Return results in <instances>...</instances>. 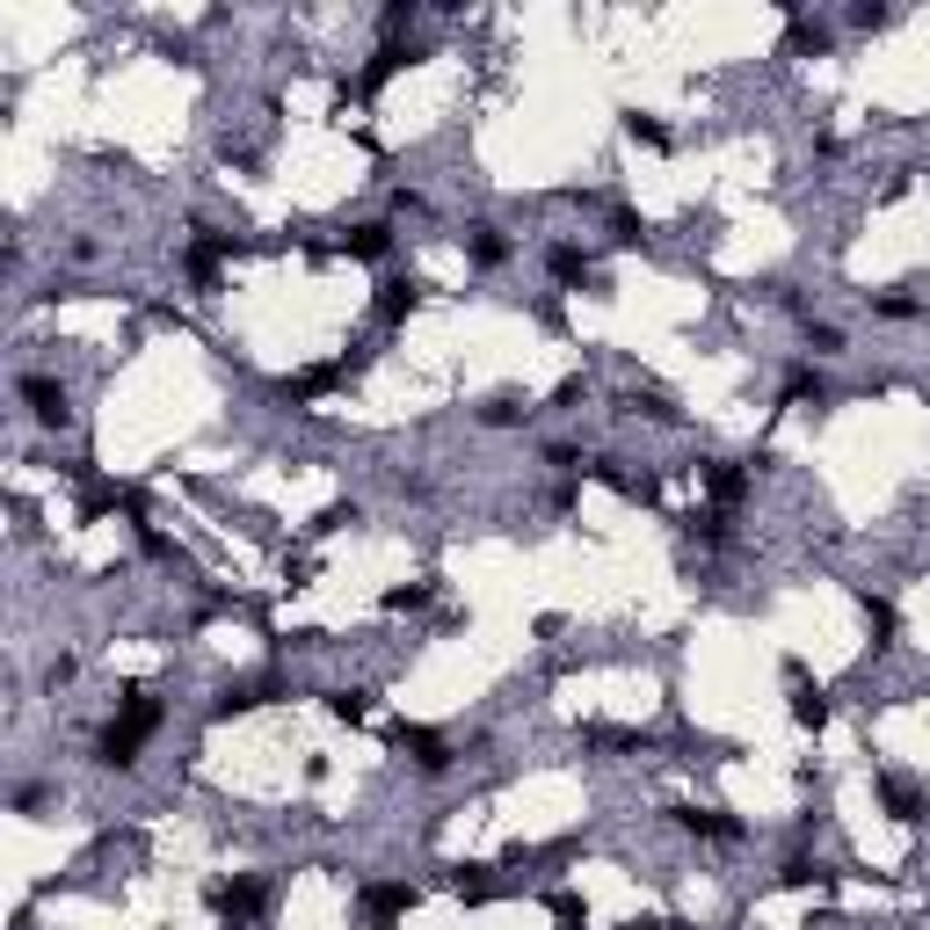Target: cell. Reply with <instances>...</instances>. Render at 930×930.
<instances>
[{"instance_id": "6da1fadb", "label": "cell", "mask_w": 930, "mask_h": 930, "mask_svg": "<svg viewBox=\"0 0 930 930\" xmlns=\"http://www.w3.org/2000/svg\"><path fill=\"white\" fill-rule=\"evenodd\" d=\"M161 720H167V706L153 698V690H124V706H117V720L102 728L95 756H102V764H117V770H131V764H139V748L161 734Z\"/></svg>"}, {"instance_id": "7a4b0ae2", "label": "cell", "mask_w": 930, "mask_h": 930, "mask_svg": "<svg viewBox=\"0 0 930 930\" xmlns=\"http://www.w3.org/2000/svg\"><path fill=\"white\" fill-rule=\"evenodd\" d=\"M393 756L415 764L422 778H444V770H451V742L437 728H393Z\"/></svg>"}, {"instance_id": "3957f363", "label": "cell", "mask_w": 930, "mask_h": 930, "mask_svg": "<svg viewBox=\"0 0 930 930\" xmlns=\"http://www.w3.org/2000/svg\"><path fill=\"white\" fill-rule=\"evenodd\" d=\"M15 393L30 400V415H37L44 429H66V422H73V407H66V385H59V379H44V371H22Z\"/></svg>"}, {"instance_id": "277c9868", "label": "cell", "mask_w": 930, "mask_h": 930, "mask_svg": "<svg viewBox=\"0 0 930 930\" xmlns=\"http://www.w3.org/2000/svg\"><path fill=\"white\" fill-rule=\"evenodd\" d=\"M263 902H269V887L255 880V872H241V880H219V887H211V909H219V923H247V916L263 909Z\"/></svg>"}, {"instance_id": "5b68a950", "label": "cell", "mask_w": 930, "mask_h": 930, "mask_svg": "<svg viewBox=\"0 0 930 930\" xmlns=\"http://www.w3.org/2000/svg\"><path fill=\"white\" fill-rule=\"evenodd\" d=\"M706 495H712V509H720V516H728V509H742V502H748V465L712 458V465H706Z\"/></svg>"}, {"instance_id": "8992f818", "label": "cell", "mask_w": 930, "mask_h": 930, "mask_svg": "<svg viewBox=\"0 0 930 930\" xmlns=\"http://www.w3.org/2000/svg\"><path fill=\"white\" fill-rule=\"evenodd\" d=\"M342 371H349V364H313V371H299V379H283L277 393H283L291 407H313V400H327V393L342 385Z\"/></svg>"}, {"instance_id": "52a82bcc", "label": "cell", "mask_w": 930, "mask_h": 930, "mask_svg": "<svg viewBox=\"0 0 930 930\" xmlns=\"http://www.w3.org/2000/svg\"><path fill=\"white\" fill-rule=\"evenodd\" d=\"M415 305H422V283H415V277H385V283H379V299H371V313H379L385 327H400Z\"/></svg>"}, {"instance_id": "ba28073f", "label": "cell", "mask_w": 930, "mask_h": 930, "mask_svg": "<svg viewBox=\"0 0 930 930\" xmlns=\"http://www.w3.org/2000/svg\"><path fill=\"white\" fill-rule=\"evenodd\" d=\"M589 473H596V480H604V487H618V495H626V502H654V495H662V480H654V473H626V465H618V458H596V465H589Z\"/></svg>"}, {"instance_id": "9c48e42d", "label": "cell", "mask_w": 930, "mask_h": 930, "mask_svg": "<svg viewBox=\"0 0 930 930\" xmlns=\"http://www.w3.org/2000/svg\"><path fill=\"white\" fill-rule=\"evenodd\" d=\"M263 698H277V676H241V684L219 690V706H211V720H233V712L263 706Z\"/></svg>"}, {"instance_id": "30bf717a", "label": "cell", "mask_w": 930, "mask_h": 930, "mask_svg": "<svg viewBox=\"0 0 930 930\" xmlns=\"http://www.w3.org/2000/svg\"><path fill=\"white\" fill-rule=\"evenodd\" d=\"M415 909V887L407 880H379V887H364V916L371 923H393V916Z\"/></svg>"}, {"instance_id": "8fae6325", "label": "cell", "mask_w": 930, "mask_h": 930, "mask_svg": "<svg viewBox=\"0 0 930 930\" xmlns=\"http://www.w3.org/2000/svg\"><path fill=\"white\" fill-rule=\"evenodd\" d=\"M786 684H792V720H800V728H822V720H829L822 684H807V669H786Z\"/></svg>"}, {"instance_id": "7c38bea8", "label": "cell", "mask_w": 930, "mask_h": 930, "mask_svg": "<svg viewBox=\"0 0 930 930\" xmlns=\"http://www.w3.org/2000/svg\"><path fill=\"white\" fill-rule=\"evenodd\" d=\"M676 822H684L690 836H712V844H742V836H748L742 822H734V814H720V807H684Z\"/></svg>"}, {"instance_id": "4fadbf2b", "label": "cell", "mask_w": 930, "mask_h": 930, "mask_svg": "<svg viewBox=\"0 0 930 930\" xmlns=\"http://www.w3.org/2000/svg\"><path fill=\"white\" fill-rule=\"evenodd\" d=\"M546 269H553V283H567V291H582V283L596 277V263H589L582 247H567V241H560V247H546Z\"/></svg>"}, {"instance_id": "5bb4252c", "label": "cell", "mask_w": 930, "mask_h": 930, "mask_svg": "<svg viewBox=\"0 0 930 930\" xmlns=\"http://www.w3.org/2000/svg\"><path fill=\"white\" fill-rule=\"evenodd\" d=\"M880 800H887L894 822H923V792H916L909 778H894V770H880Z\"/></svg>"}, {"instance_id": "9a60e30c", "label": "cell", "mask_w": 930, "mask_h": 930, "mask_svg": "<svg viewBox=\"0 0 930 930\" xmlns=\"http://www.w3.org/2000/svg\"><path fill=\"white\" fill-rule=\"evenodd\" d=\"M342 255H364V263H379V255H393V225H349L342 233Z\"/></svg>"}, {"instance_id": "2e32d148", "label": "cell", "mask_w": 930, "mask_h": 930, "mask_svg": "<svg viewBox=\"0 0 930 930\" xmlns=\"http://www.w3.org/2000/svg\"><path fill=\"white\" fill-rule=\"evenodd\" d=\"M465 255H473L480 269H502L509 263V241L495 233V225H465Z\"/></svg>"}, {"instance_id": "e0dca14e", "label": "cell", "mask_w": 930, "mask_h": 930, "mask_svg": "<svg viewBox=\"0 0 930 930\" xmlns=\"http://www.w3.org/2000/svg\"><path fill=\"white\" fill-rule=\"evenodd\" d=\"M858 611H865V626H872V648H894V604H887V596H872V589H865Z\"/></svg>"}, {"instance_id": "ac0fdd59", "label": "cell", "mask_w": 930, "mask_h": 930, "mask_svg": "<svg viewBox=\"0 0 930 930\" xmlns=\"http://www.w3.org/2000/svg\"><path fill=\"white\" fill-rule=\"evenodd\" d=\"M407 59H415V51H407V44H385L379 59H371V66H364V81H357V88H364V95H371V88H385V81H393V73H400V66H407Z\"/></svg>"}, {"instance_id": "d6986e66", "label": "cell", "mask_w": 930, "mask_h": 930, "mask_svg": "<svg viewBox=\"0 0 930 930\" xmlns=\"http://www.w3.org/2000/svg\"><path fill=\"white\" fill-rule=\"evenodd\" d=\"M786 51H792V59H807V51H814V59H822V51H829V30H822V22H807V15H800V22H792V37H786Z\"/></svg>"}, {"instance_id": "ffe728a7", "label": "cell", "mask_w": 930, "mask_h": 930, "mask_svg": "<svg viewBox=\"0 0 930 930\" xmlns=\"http://www.w3.org/2000/svg\"><path fill=\"white\" fill-rule=\"evenodd\" d=\"M524 415H531V407L516 400V393H495V400L480 407V422H487V429H516V422H524Z\"/></svg>"}, {"instance_id": "44dd1931", "label": "cell", "mask_w": 930, "mask_h": 930, "mask_svg": "<svg viewBox=\"0 0 930 930\" xmlns=\"http://www.w3.org/2000/svg\"><path fill=\"white\" fill-rule=\"evenodd\" d=\"M626 139H632V146H654V153H662V146H669V124H654L648 109H626Z\"/></svg>"}, {"instance_id": "7402d4cb", "label": "cell", "mask_w": 930, "mask_h": 930, "mask_svg": "<svg viewBox=\"0 0 930 930\" xmlns=\"http://www.w3.org/2000/svg\"><path fill=\"white\" fill-rule=\"evenodd\" d=\"M807 400L822 407V379H814L807 364H792V371H786V407H807Z\"/></svg>"}, {"instance_id": "603a6c76", "label": "cell", "mask_w": 930, "mask_h": 930, "mask_svg": "<svg viewBox=\"0 0 930 930\" xmlns=\"http://www.w3.org/2000/svg\"><path fill=\"white\" fill-rule=\"evenodd\" d=\"M778 880H786V887H829V865H822V858H786Z\"/></svg>"}, {"instance_id": "cb8c5ba5", "label": "cell", "mask_w": 930, "mask_h": 930, "mask_svg": "<svg viewBox=\"0 0 930 930\" xmlns=\"http://www.w3.org/2000/svg\"><path fill=\"white\" fill-rule=\"evenodd\" d=\"M589 748H648V734L640 728H582Z\"/></svg>"}, {"instance_id": "d4e9b609", "label": "cell", "mask_w": 930, "mask_h": 930, "mask_svg": "<svg viewBox=\"0 0 930 930\" xmlns=\"http://www.w3.org/2000/svg\"><path fill=\"white\" fill-rule=\"evenodd\" d=\"M219 263H225V241H197V247H189V277H197V283L219 277Z\"/></svg>"}, {"instance_id": "484cf974", "label": "cell", "mask_w": 930, "mask_h": 930, "mask_svg": "<svg viewBox=\"0 0 930 930\" xmlns=\"http://www.w3.org/2000/svg\"><path fill=\"white\" fill-rule=\"evenodd\" d=\"M451 894L458 902H495V880L487 872H451Z\"/></svg>"}, {"instance_id": "4316f807", "label": "cell", "mask_w": 930, "mask_h": 930, "mask_svg": "<svg viewBox=\"0 0 930 930\" xmlns=\"http://www.w3.org/2000/svg\"><path fill=\"white\" fill-rule=\"evenodd\" d=\"M611 241H618V247H640V241H648L640 211H611Z\"/></svg>"}, {"instance_id": "83f0119b", "label": "cell", "mask_w": 930, "mask_h": 930, "mask_svg": "<svg viewBox=\"0 0 930 930\" xmlns=\"http://www.w3.org/2000/svg\"><path fill=\"white\" fill-rule=\"evenodd\" d=\"M429 596H437V589L429 582H407V589H385V611H422Z\"/></svg>"}, {"instance_id": "f1b7e54d", "label": "cell", "mask_w": 930, "mask_h": 930, "mask_svg": "<svg viewBox=\"0 0 930 930\" xmlns=\"http://www.w3.org/2000/svg\"><path fill=\"white\" fill-rule=\"evenodd\" d=\"M807 349H814V357H836V349H844V327H829V321L814 327L807 321Z\"/></svg>"}, {"instance_id": "f546056e", "label": "cell", "mask_w": 930, "mask_h": 930, "mask_svg": "<svg viewBox=\"0 0 930 930\" xmlns=\"http://www.w3.org/2000/svg\"><path fill=\"white\" fill-rule=\"evenodd\" d=\"M872 305H880V313H887V321H916V299H909V291H880V299H872Z\"/></svg>"}, {"instance_id": "4dcf8cb0", "label": "cell", "mask_w": 930, "mask_h": 930, "mask_svg": "<svg viewBox=\"0 0 930 930\" xmlns=\"http://www.w3.org/2000/svg\"><path fill=\"white\" fill-rule=\"evenodd\" d=\"M327 706H335V720H349V728H364V698H357V690H335Z\"/></svg>"}, {"instance_id": "1f68e13d", "label": "cell", "mask_w": 930, "mask_h": 930, "mask_svg": "<svg viewBox=\"0 0 930 930\" xmlns=\"http://www.w3.org/2000/svg\"><path fill=\"white\" fill-rule=\"evenodd\" d=\"M553 916H560V930H582V902L574 894H553Z\"/></svg>"}, {"instance_id": "d6a6232c", "label": "cell", "mask_w": 930, "mask_h": 930, "mask_svg": "<svg viewBox=\"0 0 930 930\" xmlns=\"http://www.w3.org/2000/svg\"><path fill=\"white\" fill-rule=\"evenodd\" d=\"M342 524H357V502H335V509H321V524H313V531H342Z\"/></svg>"}]
</instances>
